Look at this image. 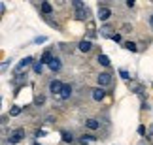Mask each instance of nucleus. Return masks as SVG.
I'll list each match as a JSON object with an SVG mask.
<instances>
[{"instance_id": "obj_16", "label": "nucleus", "mask_w": 153, "mask_h": 145, "mask_svg": "<svg viewBox=\"0 0 153 145\" xmlns=\"http://www.w3.org/2000/svg\"><path fill=\"white\" fill-rule=\"evenodd\" d=\"M123 47L128 49V51H132V53H136V51H138V47H136V43H134V42H125V43H123Z\"/></svg>"}, {"instance_id": "obj_13", "label": "nucleus", "mask_w": 153, "mask_h": 145, "mask_svg": "<svg viewBox=\"0 0 153 145\" xmlns=\"http://www.w3.org/2000/svg\"><path fill=\"white\" fill-rule=\"evenodd\" d=\"M40 10H42L44 15H51L53 13V6L49 2H42V4H40Z\"/></svg>"}, {"instance_id": "obj_9", "label": "nucleus", "mask_w": 153, "mask_h": 145, "mask_svg": "<svg viewBox=\"0 0 153 145\" xmlns=\"http://www.w3.org/2000/svg\"><path fill=\"white\" fill-rule=\"evenodd\" d=\"M70 96H72V85H64L61 94H59V98H61V100H68Z\"/></svg>"}, {"instance_id": "obj_12", "label": "nucleus", "mask_w": 153, "mask_h": 145, "mask_svg": "<svg viewBox=\"0 0 153 145\" xmlns=\"http://www.w3.org/2000/svg\"><path fill=\"white\" fill-rule=\"evenodd\" d=\"M85 126L89 130H98V128H100V123H98L97 119H87L85 121Z\"/></svg>"}, {"instance_id": "obj_20", "label": "nucleus", "mask_w": 153, "mask_h": 145, "mask_svg": "<svg viewBox=\"0 0 153 145\" xmlns=\"http://www.w3.org/2000/svg\"><path fill=\"white\" fill-rule=\"evenodd\" d=\"M72 6H74V10H81V8H85V4L81 2V0H74Z\"/></svg>"}, {"instance_id": "obj_24", "label": "nucleus", "mask_w": 153, "mask_h": 145, "mask_svg": "<svg viewBox=\"0 0 153 145\" xmlns=\"http://www.w3.org/2000/svg\"><path fill=\"white\" fill-rule=\"evenodd\" d=\"M34 136H36V138H42V136H45V130H36V132H34Z\"/></svg>"}, {"instance_id": "obj_18", "label": "nucleus", "mask_w": 153, "mask_h": 145, "mask_svg": "<svg viewBox=\"0 0 153 145\" xmlns=\"http://www.w3.org/2000/svg\"><path fill=\"white\" fill-rule=\"evenodd\" d=\"M32 70H34V74H38V75H42V72H44V64H42V62H34V66H32Z\"/></svg>"}, {"instance_id": "obj_3", "label": "nucleus", "mask_w": 153, "mask_h": 145, "mask_svg": "<svg viewBox=\"0 0 153 145\" xmlns=\"http://www.w3.org/2000/svg\"><path fill=\"white\" fill-rule=\"evenodd\" d=\"M23 138H25V130L23 128H15L13 132H11V138H10V143L11 145H15V143H19Z\"/></svg>"}, {"instance_id": "obj_4", "label": "nucleus", "mask_w": 153, "mask_h": 145, "mask_svg": "<svg viewBox=\"0 0 153 145\" xmlns=\"http://www.w3.org/2000/svg\"><path fill=\"white\" fill-rule=\"evenodd\" d=\"M98 21H108L110 19V17H111V10L110 8H106V6H98Z\"/></svg>"}, {"instance_id": "obj_7", "label": "nucleus", "mask_w": 153, "mask_h": 145, "mask_svg": "<svg viewBox=\"0 0 153 145\" xmlns=\"http://www.w3.org/2000/svg\"><path fill=\"white\" fill-rule=\"evenodd\" d=\"M106 96V91L102 89V87H97V89H93V100L95 102H102Z\"/></svg>"}, {"instance_id": "obj_33", "label": "nucleus", "mask_w": 153, "mask_h": 145, "mask_svg": "<svg viewBox=\"0 0 153 145\" xmlns=\"http://www.w3.org/2000/svg\"><path fill=\"white\" fill-rule=\"evenodd\" d=\"M83 145H85V143H83Z\"/></svg>"}, {"instance_id": "obj_25", "label": "nucleus", "mask_w": 153, "mask_h": 145, "mask_svg": "<svg viewBox=\"0 0 153 145\" xmlns=\"http://www.w3.org/2000/svg\"><path fill=\"white\" fill-rule=\"evenodd\" d=\"M119 74H121L123 79H128V72H127V70H119Z\"/></svg>"}, {"instance_id": "obj_30", "label": "nucleus", "mask_w": 153, "mask_h": 145, "mask_svg": "<svg viewBox=\"0 0 153 145\" xmlns=\"http://www.w3.org/2000/svg\"><path fill=\"white\" fill-rule=\"evenodd\" d=\"M134 6V0H127V8H132Z\"/></svg>"}, {"instance_id": "obj_17", "label": "nucleus", "mask_w": 153, "mask_h": 145, "mask_svg": "<svg viewBox=\"0 0 153 145\" xmlns=\"http://www.w3.org/2000/svg\"><path fill=\"white\" fill-rule=\"evenodd\" d=\"M61 136H62V141L64 143H74V136L70 134V132H62Z\"/></svg>"}, {"instance_id": "obj_22", "label": "nucleus", "mask_w": 153, "mask_h": 145, "mask_svg": "<svg viewBox=\"0 0 153 145\" xmlns=\"http://www.w3.org/2000/svg\"><path fill=\"white\" fill-rule=\"evenodd\" d=\"M81 141H95V136H91V134H85V136H81Z\"/></svg>"}, {"instance_id": "obj_2", "label": "nucleus", "mask_w": 153, "mask_h": 145, "mask_svg": "<svg viewBox=\"0 0 153 145\" xmlns=\"http://www.w3.org/2000/svg\"><path fill=\"white\" fill-rule=\"evenodd\" d=\"M28 66H34V59H32V57H25V59L15 66V74H21L23 70H27Z\"/></svg>"}, {"instance_id": "obj_26", "label": "nucleus", "mask_w": 153, "mask_h": 145, "mask_svg": "<svg viewBox=\"0 0 153 145\" xmlns=\"http://www.w3.org/2000/svg\"><path fill=\"white\" fill-rule=\"evenodd\" d=\"M111 40H114V42H121V34H114Z\"/></svg>"}, {"instance_id": "obj_19", "label": "nucleus", "mask_w": 153, "mask_h": 145, "mask_svg": "<svg viewBox=\"0 0 153 145\" xmlns=\"http://www.w3.org/2000/svg\"><path fill=\"white\" fill-rule=\"evenodd\" d=\"M19 113H21V107L19 106H13V107L10 109V117H17Z\"/></svg>"}, {"instance_id": "obj_5", "label": "nucleus", "mask_w": 153, "mask_h": 145, "mask_svg": "<svg viewBox=\"0 0 153 145\" xmlns=\"http://www.w3.org/2000/svg\"><path fill=\"white\" fill-rule=\"evenodd\" d=\"M62 87H64V85H62L59 79H53L51 83H49V91H51V94H53V96H59V94H61V91H62Z\"/></svg>"}, {"instance_id": "obj_32", "label": "nucleus", "mask_w": 153, "mask_h": 145, "mask_svg": "<svg viewBox=\"0 0 153 145\" xmlns=\"http://www.w3.org/2000/svg\"><path fill=\"white\" fill-rule=\"evenodd\" d=\"M30 145H40V143H36V141H34V143H30Z\"/></svg>"}, {"instance_id": "obj_10", "label": "nucleus", "mask_w": 153, "mask_h": 145, "mask_svg": "<svg viewBox=\"0 0 153 145\" xmlns=\"http://www.w3.org/2000/svg\"><path fill=\"white\" fill-rule=\"evenodd\" d=\"M53 59H55V57L51 55V49H48V51H44V55H42V59H40V62H42V64H51L53 62Z\"/></svg>"}, {"instance_id": "obj_8", "label": "nucleus", "mask_w": 153, "mask_h": 145, "mask_svg": "<svg viewBox=\"0 0 153 145\" xmlns=\"http://www.w3.org/2000/svg\"><path fill=\"white\" fill-rule=\"evenodd\" d=\"M78 49L81 51V53H89V51L93 49V43L89 42V40H81V42L78 43Z\"/></svg>"}, {"instance_id": "obj_1", "label": "nucleus", "mask_w": 153, "mask_h": 145, "mask_svg": "<svg viewBox=\"0 0 153 145\" xmlns=\"http://www.w3.org/2000/svg\"><path fill=\"white\" fill-rule=\"evenodd\" d=\"M97 83H98V87H110L111 83H114V75H111L110 72H102V74H98L97 75Z\"/></svg>"}, {"instance_id": "obj_23", "label": "nucleus", "mask_w": 153, "mask_h": 145, "mask_svg": "<svg viewBox=\"0 0 153 145\" xmlns=\"http://www.w3.org/2000/svg\"><path fill=\"white\" fill-rule=\"evenodd\" d=\"M45 42H48V38H45V36H38V38H34L32 43H45Z\"/></svg>"}, {"instance_id": "obj_6", "label": "nucleus", "mask_w": 153, "mask_h": 145, "mask_svg": "<svg viewBox=\"0 0 153 145\" xmlns=\"http://www.w3.org/2000/svg\"><path fill=\"white\" fill-rule=\"evenodd\" d=\"M74 15H76V19H78V21H85V19H89V17H91V10L85 6V8H81V10H76Z\"/></svg>"}, {"instance_id": "obj_14", "label": "nucleus", "mask_w": 153, "mask_h": 145, "mask_svg": "<svg viewBox=\"0 0 153 145\" xmlns=\"http://www.w3.org/2000/svg\"><path fill=\"white\" fill-rule=\"evenodd\" d=\"M61 68H62V64H61V60H59L57 57H55V59H53V62H51V64H49V70H51V72H59V70H61Z\"/></svg>"}, {"instance_id": "obj_31", "label": "nucleus", "mask_w": 153, "mask_h": 145, "mask_svg": "<svg viewBox=\"0 0 153 145\" xmlns=\"http://www.w3.org/2000/svg\"><path fill=\"white\" fill-rule=\"evenodd\" d=\"M149 25H151V26H153V13H151V15H149Z\"/></svg>"}, {"instance_id": "obj_27", "label": "nucleus", "mask_w": 153, "mask_h": 145, "mask_svg": "<svg viewBox=\"0 0 153 145\" xmlns=\"http://www.w3.org/2000/svg\"><path fill=\"white\" fill-rule=\"evenodd\" d=\"M131 30H132L131 25H123V32H131Z\"/></svg>"}, {"instance_id": "obj_29", "label": "nucleus", "mask_w": 153, "mask_h": 145, "mask_svg": "<svg viewBox=\"0 0 153 145\" xmlns=\"http://www.w3.org/2000/svg\"><path fill=\"white\" fill-rule=\"evenodd\" d=\"M10 64H11V59H10V60H6V62H2V70H6V68H8Z\"/></svg>"}, {"instance_id": "obj_28", "label": "nucleus", "mask_w": 153, "mask_h": 145, "mask_svg": "<svg viewBox=\"0 0 153 145\" xmlns=\"http://www.w3.org/2000/svg\"><path fill=\"white\" fill-rule=\"evenodd\" d=\"M138 134H140V136L146 134V126H138Z\"/></svg>"}, {"instance_id": "obj_15", "label": "nucleus", "mask_w": 153, "mask_h": 145, "mask_svg": "<svg viewBox=\"0 0 153 145\" xmlns=\"http://www.w3.org/2000/svg\"><path fill=\"white\" fill-rule=\"evenodd\" d=\"M98 64H102V66H110V57L108 55H98Z\"/></svg>"}, {"instance_id": "obj_21", "label": "nucleus", "mask_w": 153, "mask_h": 145, "mask_svg": "<svg viewBox=\"0 0 153 145\" xmlns=\"http://www.w3.org/2000/svg\"><path fill=\"white\" fill-rule=\"evenodd\" d=\"M34 104H36L38 107H40V106H44V104H45V96H42V94H40V96L36 98V102H34Z\"/></svg>"}, {"instance_id": "obj_11", "label": "nucleus", "mask_w": 153, "mask_h": 145, "mask_svg": "<svg viewBox=\"0 0 153 145\" xmlns=\"http://www.w3.org/2000/svg\"><path fill=\"white\" fill-rule=\"evenodd\" d=\"M23 83H27V74H17L11 79V85H23Z\"/></svg>"}]
</instances>
